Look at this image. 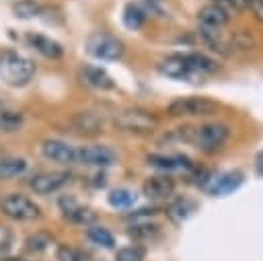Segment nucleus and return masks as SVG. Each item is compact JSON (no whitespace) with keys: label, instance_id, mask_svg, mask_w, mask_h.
I'll list each match as a JSON object with an SVG mask.
<instances>
[{"label":"nucleus","instance_id":"aec40b11","mask_svg":"<svg viewBox=\"0 0 263 261\" xmlns=\"http://www.w3.org/2000/svg\"><path fill=\"white\" fill-rule=\"evenodd\" d=\"M195 201H191V199H177L175 203H171L168 206V210H166V214H168V218L173 220V222H183V220H187L193 212H195Z\"/></svg>","mask_w":263,"mask_h":261},{"label":"nucleus","instance_id":"7c9ffc66","mask_svg":"<svg viewBox=\"0 0 263 261\" xmlns=\"http://www.w3.org/2000/svg\"><path fill=\"white\" fill-rule=\"evenodd\" d=\"M156 214H158V208H140V210H136V212L129 214V220L140 222V220H144V218H152V216H156Z\"/></svg>","mask_w":263,"mask_h":261},{"label":"nucleus","instance_id":"473e14b6","mask_svg":"<svg viewBox=\"0 0 263 261\" xmlns=\"http://www.w3.org/2000/svg\"><path fill=\"white\" fill-rule=\"evenodd\" d=\"M216 4L230 8V10H245L247 8V0H216Z\"/></svg>","mask_w":263,"mask_h":261},{"label":"nucleus","instance_id":"b1692460","mask_svg":"<svg viewBox=\"0 0 263 261\" xmlns=\"http://www.w3.org/2000/svg\"><path fill=\"white\" fill-rule=\"evenodd\" d=\"M109 206L111 208H117V210H125V208H129L134 201H136V195H134V191H129V189H125V187H117V189H113L111 193H109Z\"/></svg>","mask_w":263,"mask_h":261},{"label":"nucleus","instance_id":"4be33fe9","mask_svg":"<svg viewBox=\"0 0 263 261\" xmlns=\"http://www.w3.org/2000/svg\"><path fill=\"white\" fill-rule=\"evenodd\" d=\"M146 23V10L144 8H140L138 4H127L125 8H123V25L127 27V29H140L142 25Z\"/></svg>","mask_w":263,"mask_h":261},{"label":"nucleus","instance_id":"5701e85b","mask_svg":"<svg viewBox=\"0 0 263 261\" xmlns=\"http://www.w3.org/2000/svg\"><path fill=\"white\" fill-rule=\"evenodd\" d=\"M86 236H88L95 245H99V247H103V249H113V247H115V238H113V234H111L105 226H95V224H90L88 230H86Z\"/></svg>","mask_w":263,"mask_h":261},{"label":"nucleus","instance_id":"9b49d317","mask_svg":"<svg viewBox=\"0 0 263 261\" xmlns=\"http://www.w3.org/2000/svg\"><path fill=\"white\" fill-rule=\"evenodd\" d=\"M58 206H60V210H62L64 218H66V220H70V222H74V224L90 226V224L97 220V214H95L90 208L80 206L72 195H64V197H60Z\"/></svg>","mask_w":263,"mask_h":261},{"label":"nucleus","instance_id":"412c9836","mask_svg":"<svg viewBox=\"0 0 263 261\" xmlns=\"http://www.w3.org/2000/svg\"><path fill=\"white\" fill-rule=\"evenodd\" d=\"M183 58H185V62H187L193 70H197L199 74H212V72L218 70L216 62L210 60V58L203 55V53H183Z\"/></svg>","mask_w":263,"mask_h":261},{"label":"nucleus","instance_id":"423d86ee","mask_svg":"<svg viewBox=\"0 0 263 261\" xmlns=\"http://www.w3.org/2000/svg\"><path fill=\"white\" fill-rule=\"evenodd\" d=\"M86 51L97 58V60H105V62H113V60H119L125 51L123 43L113 37V35H107V33H95L88 37L86 41Z\"/></svg>","mask_w":263,"mask_h":261},{"label":"nucleus","instance_id":"4468645a","mask_svg":"<svg viewBox=\"0 0 263 261\" xmlns=\"http://www.w3.org/2000/svg\"><path fill=\"white\" fill-rule=\"evenodd\" d=\"M27 43H29L31 49H35L37 53H41V55L47 58V60H60V58L64 55V47H62L55 39H51V37H47V35L29 33V35H27Z\"/></svg>","mask_w":263,"mask_h":261},{"label":"nucleus","instance_id":"2eb2a0df","mask_svg":"<svg viewBox=\"0 0 263 261\" xmlns=\"http://www.w3.org/2000/svg\"><path fill=\"white\" fill-rule=\"evenodd\" d=\"M142 191L148 199H164V197L173 195L175 181L168 175H156V177L146 179V183L142 185Z\"/></svg>","mask_w":263,"mask_h":261},{"label":"nucleus","instance_id":"c85d7f7f","mask_svg":"<svg viewBox=\"0 0 263 261\" xmlns=\"http://www.w3.org/2000/svg\"><path fill=\"white\" fill-rule=\"evenodd\" d=\"M115 261H144V249L138 245H127L117 249Z\"/></svg>","mask_w":263,"mask_h":261},{"label":"nucleus","instance_id":"a211bd4d","mask_svg":"<svg viewBox=\"0 0 263 261\" xmlns=\"http://www.w3.org/2000/svg\"><path fill=\"white\" fill-rule=\"evenodd\" d=\"M197 14H199L201 25H203V27H212V29H220V27H224V25L230 21L228 10H226L224 6H220V4H216V2L203 6Z\"/></svg>","mask_w":263,"mask_h":261},{"label":"nucleus","instance_id":"6e6552de","mask_svg":"<svg viewBox=\"0 0 263 261\" xmlns=\"http://www.w3.org/2000/svg\"><path fill=\"white\" fill-rule=\"evenodd\" d=\"M158 72L162 76L175 78V80H191V82H201V76L197 70H193L183 55H168L158 62Z\"/></svg>","mask_w":263,"mask_h":261},{"label":"nucleus","instance_id":"c756f323","mask_svg":"<svg viewBox=\"0 0 263 261\" xmlns=\"http://www.w3.org/2000/svg\"><path fill=\"white\" fill-rule=\"evenodd\" d=\"M158 232V226L156 224H134L132 228H129V234L134 236V238H150V236H154Z\"/></svg>","mask_w":263,"mask_h":261},{"label":"nucleus","instance_id":"a878e982","mask_svg":"<svg viewBox=\"0 0 263 261\" xmlns=\"http://www.w3.org/2000/svg\"><path fill=\"white\" fill-rule=\"evenodd\" d=\"M12 12L16 18H33L41 14V6L35 0H16L12 4Z\"/></svg>","mask_w":263,"mask_h":261},{"label":"nucleus","instance_id":"bb28decb","mask_svg":"<svg viewBox=\"0 0 263 261\" xmlns=\"http://www.w3.org/2000/svg\"><path fill=\"white\" fill-rule=\"evenodd\" d=\"M23 125V115L18 111H0V132H16Z\"/></svg>","mask_w":263,"mask_h":261},{"label":"nucleus","instance_id":"0eeeda50","mask_svg":"<svg viewBox=\"0 0 263 261\" xmlns=\"http://www.w3.org/2000/svg\"><path fill=\"white\" fill-rule=\"evenodd\" d=\"M117 162V154L103 144H88V146H78L76 148V164L84 166H111Z\"/></svg>","mask_w":263,"mask_h":261},{"label":"nucleus","instance_id":"1a4fd4ad","mask_svg":"<svg viewBox=\"0 0 263 261\" xmlns=\"http://www.w3.org/2000/svg\"><path fill=\"white\" fill-rule=\"evenodd\" d=\"M43 158L58 162V164H76V146L60 140V138H45L39 146Z\"/></svg>","mask_w":263,"mask_h":261},{"label":"nucleus","instance_id":"f8f14e48","mask_svg":"<svg viewBox=\"0 0 263 261\" xmlns=\"http://www.w3.org/2000/svg\"><path fill=\"white\" fill-rule=\"evenodd\" d=\"M70 125L74 127L76 134L92 138V136H99L103 132L105 119L95 111H78L70 117Z\"/></svg>","mask_w":263,"mask_h":261},{"label":"nucleus","instance_id":"6ab92c4d","mask_svg":"<svg viewBox=\"0 0 263 261\" xmlns=\"http://www.w3.org/2000/svg\"><path fill=\"white\" fill-rule=\"evenodd\" d=\"M29 169L27 158L23 156H2L0 158V181H12Z\"/></svg>","mask_w":263,"mask_h":261},{"label":"nucleus","instance_id":"dca6fc26","mask_svg":"<svg viewBox=\"0 0 263 261\" xmlns=\"http://www.w3.org/2000/svg\"><path fill=\"white\" fill-rule=\"evenodd\" d=\"M146 162L154 169L160 171H183V169H191V160L187 156L181 154H148Z\"/></svg>","mask_w":263,"mask_h":261},{"label":"nucleus","instance_id":"72a5a7b5","mask_svg":"<svg viewBox=\"0 0 263 261\" xmlns=\"http://www.w3.org/2000/svg\"><path fill=\"white\" fill-rule=\"evenodd\" d=\"M247 6H251L255 18L259 23H263V0H247Z\"/></svg>","mask_w":263,"mask_h":261},{"label":"nucleus","instance_id":"7ed1b4c3","mask_svg":"<svg viewBox=\"0 0 263 261\" xmlns=\"http://www.w3.org/2000/svg\"><path fill=\"white\" fill-rule=\"evenodd\" d=\"M218 107L220 105L214 99L191 95V97H179L171 101L166 107V113L171 117H205V115H214Z\"/></svg>","mask_w":263,"mask_h":261},{"label":"nucleus","instance_id":"f03ea898","mask_svg":"<svg viewBox=\"0 0 263 261\" xmlns=\"http://www.w3.org/2000/svg\"><path fill=\"white\" fill-rule=\"evenodd\" d=\"M0 212L14 222H33L41 218V208L23 193H6L0 199Z\"/></svg>","mask_w":263,"mask_h":261},{"label":"nucleus","instance_id":"9d476101","mask_svg":"<svg viewBox=\"0 0 263 261\" xmlns=\"http://www.w3.org/2000/svg\"><path fill=\"white\" fill-rule=\"evenodd\" d=\"M68 181H70V175L64 171H45V173L33 175L29 179V187L37 195H49V193L60 191Z\"/></svg>","mask_w":263,"mask_h":261},{"label":"nucleus","instance_id":"cd10ccee","mask_svg":"<svg viewBox=\"0 0 263 261\" xmlns=\"http://www.w3.org/2000/svg\"><path fill=\"white\" fill-rule=\"evenodd\" d=\"M55 259L58 261H88L86 253H82L80 249H76L72 245H58Z\"/></svg>","mask_w":263,"mask_h":261},{"label":"nucleus","instance_id":"39448f33","mask_svg":"<svg viewBox=\"0 0 263 261\" xmlns=\"http://www.w3.org/2000/svg\"><path fill=\"white\" fill-rule=\"evenodd\" d=\"M228 136H230V127L226 123H220V121L203 123V125H197L191 129L189 144H193L199 150L212 152V150L220 148L228 140Z\"/></svg>","mask_w":263,"mask_h":261},{"label":"nucleus","instance_id":"f257e3e1","mask_svg":"<svg viewBox=\"0 0 263 261\" xmlns=\"http://www.w3.org/2000/svg\"><path fill=\"white\" fill-rule=\"evenodd\" d=\"M35 74V62L14 49L0 51V80L8 86H25Z\"/></svg>","mask_w":263,"mask_h":261},{"label":"nucleus","instance_id":"f704fd0d","mask_svg":"<svg viewBox=\"0 0 263 261\" xmlns=\"http://www.w3.org/2000/svg\"><path fill=\"white\" fill-rule=\"evenodd\" d=\"M255 171L263 177V150L257 154V158H255Z\"/></svg>","mask_w":263,"mask_h":261},{"label":"nucleus","instance_id":"393cba45","mask_svg":"<svg viewBox=\"0 0 263 261\" xmlns=\"http://www.w3.org/2000/svg\"><path fill=\"white\" fill-rule=\"evenodd\" d=\"M53 243L51 234L47 232H35V234H29L27 240H25V249L29 253H43L49 249V245Z\"/></svg>","mask_w":263,"mask_h":261},{"label":"nucleus","instance_id":"c9c22d12","mask_svg":"<svg viewBox=\"0 0 263 261\" xmlns=\"http://www.w3.org/2000/svg\"><path fill=\"white\" fill-rule=\"evenodd\" d=\"M4 261H27V259H16V257H14V259H4Z\"/></svg>","mask_w":263,"mask_h":261},{"label":"nucleus","instance_id":"ddd939ff","mask_svg":"<svg viewBox=\"0 0 263 261\" xmlns=\"http://www.w3.org/2000/svg\"><path fill=\"white\" fill-rule=\"evenodd\" d=\"M245 181V175L240 171H228L224 175H218L214 179H210V185H208V191L214 195V197H224V195H230L232 191H236Z\"/></svg>","mask_w":263,"mask_h":261},{"label":"nucleus","instance_id":"f3484780","mask_svg":"<svg viewBox=\"0 0 263 261\" xmlns=\"http://www.w3.org/2000/svg\"><path fill=\"white\" fill-rule=\"evenodd\" d=\"M82 80H84V84H88L90 88H97V90H111L115 86L109 72L99 68V66H84L82 68Z\"/></svg>","mask_w":263,"mask_h":261},{"label":"nucleus","instance_id":"2f4dec72","mask_svg":"<svg viewBox=\"0 0 263 261\" xmlns=\"http://www.w3.org/2000/svg\"><path fill=\"white\" fill-rule=\"evenodd\" d=\"M10 243H12V232H10L6 226L0 224V253L6 251V249L10 247Z\"/></svg>","mask_w":263,"mask_h":261},{"label":"nucleus","instance_id":"20e7f679","mask_svg":"<svg viewBox=\"0 0 263 261\" xmlns=\"http://www.w3.org/2000/svg\"><path fill=\"white\" fill-rule=\"evenodd\" d=\"M115 129L125 132V134H138V136H146L150 132H154V127L158 125V119L144 109H123L115 115L113 119Z\"/></svg>","mask_w":263,"mask_h":261}]
</instances>
